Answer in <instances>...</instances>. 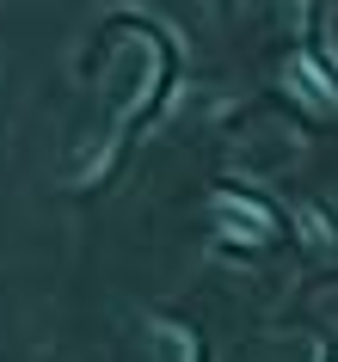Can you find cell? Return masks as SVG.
I'll use <instances>...</instances> for the list:
<instances>
[{"label":"cell","mask_w":338,"mask_h":362,"mask_svg":"<svg viewBox=\"0 0 338 362\" xmlns=\"http://www.w3.org/2000/svg\"><path fill=\"white\" fill-rule=\"evenodd\" d=\"M295 228L308 233V246H314V252H326V246H332V233H326V221H320V209H295Z\"/></svg>","instance_id":"cell-5"},{"label":"cell","mask_w":338,"mask_h":362,"mask_svg":"<svg viewBox=\"0 0 338 362\" xmlns=\"http://www.w3.org/2000/svg\"><path fill=\"white\" fill-rule=\"evenodd\" d=\"M142 356L148 362H203V350H197V332L154 313V320H142Z\"/></svg>","instance_id":"cell-4"},{"label":"cell","mask_w":338,"mask_h":362,"mask_svg":"<svg viewBox=\"0 0 338 362\" xmlns=\"http://www.w3.org/2000/svg\"><path fill=\"white\" fill-rule=\"evenodd\" d=\"M209 215H215V233H222L227 246L259 252V246H271V240H277L271 209H264V203H252V197H240V191H215V197H209Z\"/></svg>","instance_id":"cell-2"},{"label":"cell","mask_w":338,"mask_h":362,"mask_svg":"<svg viewBox=\"0 0 338 362\" xmlns=\"http://www.w3.org/2000/svg\"><path fill=\"white\" fill-rule=\"evenodd\" d=\"M277 80H283V93L295 98L308 117H338V86H332V74H326L308 49H289L283 68H277Z\"/></svg>","instance_id":"cell-3"},{"label":"cell","mask_w":338,"mask_h":362,"mask_svg":"<svg viewBox=\"0 0 338 362\" xmlns=\"http://www.w3.org/2000/svg\"><path fill=\"white\" fill-rule=\"evenodd\" d=\"M160 80H167V49L148 37V31H111L105 56H98V105L117 129L135 123L160 98Z\"/></svg>","instance_id":"cell-1"}]
</instances>
